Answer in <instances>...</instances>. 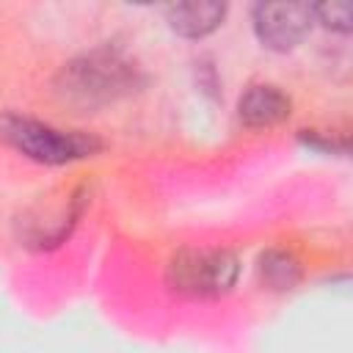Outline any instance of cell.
Returning a JSON list of instances; mask_svg holds the SVG:
<instances>
[{"mask_svg":"<svg viewBox=\"0 0 353 353\" xmlns=\"http://www.w3.org/2000/svg\"><path fill=\"white\" fill-rule=\"evenodd\" d=\"M52 85L61 102L80 113H94L138 91L143 72L124 50L102 44L63 63Z\"/></svg>","mask_w":353,"mask_h":353,"instance_id":"cell-1","label":"cell"},{"mask_svg":"<svg viewBox=\"0 0 353 353\" xmlns=\"http://www.w3.org/2000/svg\"><path fill=\"white\" fill-rule=\"evenodd\" d=\"M0 141L25 160L50 168L74 165L105 152V141L97 132L58 127L17 110L0 113Z\"/></svg>","mask_w":353,"mask_h":353,"instance_id":"cell-2","label":"cell"},{"mask_svg":"<svg viewBox=\"0 0 353 353\" xmlns=\"http://www.w3.org/2000/svg\"><path fill=\"white\" fill-rule=\"evenodd\" d=\"M243 273V259L226 245H182L165 268L163 281L171 295L188 301H215L229 295Z\"/></svg>","mask_w":353,"mask_h":353,"instance_id":"cell-3","label":"cell"},{"mask_svg":"<svg viewBox=\"0 0 353 353\" xmlns=\"http://www.w3.org/2000/svg\"><path fill=\"white\" fill-rule=\"evenodd\" d=\"M314 28L312 3H254L251 6V30L262 50L287 55L298 50Z\"/></svg>","mask_w":353,"mask_h":353,"instance_id":"cell-4","label":"cell"},{"mask_svg":"<svg viewBox=\"0 0 353 353\" xmlns=\"http://www.w3.org/2000/svg\"><path fill=\"white\" fill-rule=\"evenodd\" d=\"M88 196L85 188H74L63 196V201L52 210H28L22 215V221H17L19 226V245L33 248V251H52L58 245H63L69 240V234L74 232V226L80 223L83 212H85Z\"/></svg>","mask_w":353,"mask_h":353,"instance_id":"cell-5","label":"cell"},{"mask_svg":"<svg viewBox=\"0 0 353 353\" xmlns=\"http://www.w3.org/2000/svg\"><path fill=\"white\" fill-rule=\"evenodd\" d=\"M292 97L276 83H251L237 97V121L245 130H273L290 121Z\"/></svg>","mask_w":353,"mask_h":353,"instance_id":"cell-6","label":"cell"},{"mask_svg":"<svg viewBox=\"0 0 353 353\" xmlns=\"http://www.w3.org/2000/svg\"><path fill=\"white\" fill-rule=\"evenodd\" d=\"M229 17V3L218 0H188V3H168L163 8V19L168 30L188 41H201L223 28Z\"/></svg>","mask_w":353,"mask_h":353,"instance_id":"cell-7","label":"cell"},{"mask_svg":"<svg viewBox=\"0 0 353 353\" xmlns=\"http://www.w3.org/2000/svg\"><path fill=\"white\" fill-rule=\"evenodd\" d=\"M256 279L270 292H290L303 279L301 259L281 245H270L256 256Z\"/></svg>","mask_w":353,"mask_h":353,"instance_id":"cell-8","label":"cell"},{"mask_svg":"<svg viewBox=\"0 0 353 353\" xmlns=\"http://www.w3.org/2000/svg\"><path fill=\"white\" fill-rule=\"evenodd\" d=\"M312 14H314V25H320L336 36H347L353 30V3L350 0L312 3Z\"/></svg>","mask_w":353,"mask_h":353,"instance_id":"cell-9","label":"cell"},{"mask_svg":"<svg viewBox=\"0 0 353 353\" xmlns=\"http://www.w3.org/2000/svg\"><path fill=\"white\" fill-rule=\"evenodd\" d=\"M298 141L320 154H347V138L334 135V132H323V130H301Z\"/></svg>","mask_w":353,"mask_h":353,"instance_id":"cell-10","label":"cell"}]
</instances>
